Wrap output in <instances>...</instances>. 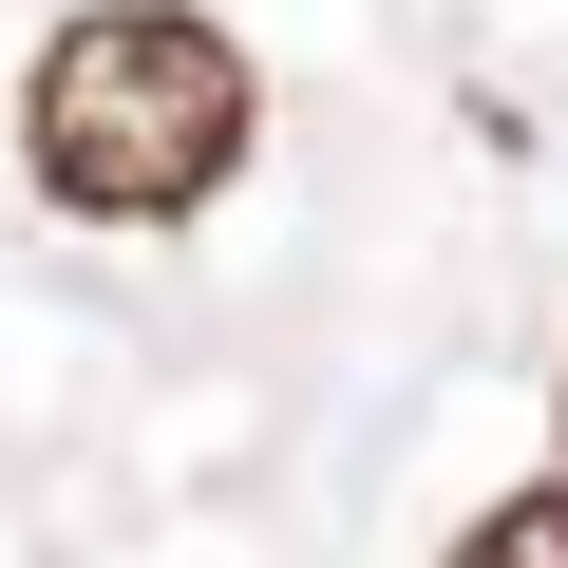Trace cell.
Returning <instances> with one entry per match:
<instances>
[{
	"label": "cell",
	"instance_id": "1",
	"mask_svg": "<svg viewBox=\"0 0 568 568\" xmlns=\"http://www.w3.org/2000/svg\"><path fill=\"white\" fill-rule=\"evenodd\" d=\"M265 95L227 58V20H190V0H95V20L39 39L20 77V171L77 209V227H171L246 171Z\"/></svg>",
	"mask_w": 568,
	"mask_h": 568
},
{
	"label": "cell",
	"instance_id": "2",
	"mask_svg": "<svg viewBox=\"0 0 568 568\" xmlns=\"http://www.w3.org/2000/svg\"><path fill=\"white\" fill-rule=\"evenodd\" d=\"M455 568H568V493H511V511H474V530H455Z\"/></svg>",
	"mask_w": 568,
	"mask_h": 568
},
{
	"label": "cell",
	"instance_id": "3",
	"mask_svg": "<svg viewBox=\"0 0 568 568\" xmlns=\"http://www.w3.org/2000/svg\"><path fill=\"white\" fill-rule=\"evenodd\" d=\"M549 417H568V379H549Z\"/></svg>",
	"mask_w": 568,
	"mask_h": 568
}]
</instances>
